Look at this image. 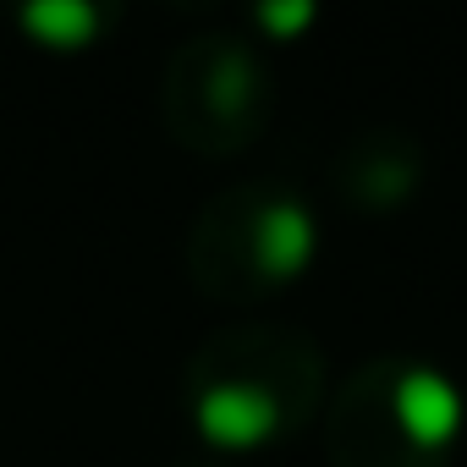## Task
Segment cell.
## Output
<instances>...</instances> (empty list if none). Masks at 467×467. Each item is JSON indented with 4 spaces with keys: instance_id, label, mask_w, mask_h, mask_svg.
I'll use <instances>...</instances> for the list:
<instances>
[{
    "instance_id": "4",
    "label": "cell",
    "mask_w": 467,
    "mask_h": 467,
    "mask_svg": "<svg viewBox=\"0 0 467 467\" xmlns=\"http://www.w3.org/2000/svg\"><path fill=\"white\" fill-rule=\"evenodd\" d=\"M28 28L45 34L50 45H78L94 34V12L88 6H61V0H45V6H28Z\"/></svg>"
},
{
    "instance_id": "1",
    "label": "cell",
    "mask_w": 467,
    "mask_h": 467,
    "mask_svg": "<svg viewBox=\"0 0 467 467\" xmlns=\"http://www.w3.org/2000/svg\"><path fill=\"white\" fill-rule=\"evenodd\" d=\"M396 418H401V429H407L412 440L445 445V440L456 434V423H462V396L451 390V379L418 368V374H407V379L396 385Z\"/></svg>"
},
{
    "instance_id": "2",
    "label": "cell",
    "mask_w": 467,
    "mask_h": 467,
    "mask_svg": "<svg viewBox=\"0 0 467 467\" xmlns=\"http://www.w3.org/2000/svg\"><path fill=\"white\" fill-rule=\"evenodd\" d=\"M198 423L225 440V445H254L275 429V401L248 390V385H225V390H209L203 407H198Z\"/></svg>"
},
{
    "instance_id": "3",
    "label": "cell",
    "mask_w": 467,
    "mask_h": 467,
    "mask_svg": "<svg viewBox=\"0 0 467 467\" xmlns=\"http://www.w3.org/2000/svg\"><path fill=\"white\" fill-rule=\"evenodd\" d=\"M308 248H314V231H308V220L292 203H281V209L265 214V225H259V254L270 259V270H297L308 259Z\"/></svg>"
},
{
    "instance_id": "5",
    "label": "cell",
    "mask_w": 467,
    "mask_h": 467,
    "mask_svg": "<svg viewBox=\"0 0 467 467\" xmlns=\"http://www.w3.org/2000/svg\"><path fill=\"white\" fill-rule=\"evenodd\" d=\"M265 23H281V28H292V23H308V6H292V12H259Z\"/></svg>"
}]
</instances>
